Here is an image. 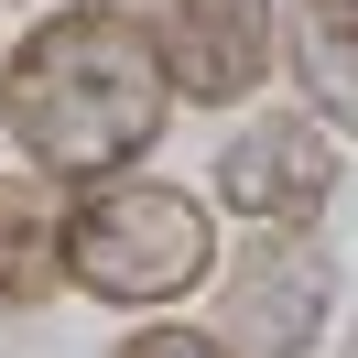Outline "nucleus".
<instances>
[{"mask_svg": "<svg viewBox=\"0 0 358 358\" xmlns=\"http://www.w3.org/2000/svg\"><path fill=\"white\" fill-rule=\"evenodd\" d=\"M174 98H163V66L141 44V22L120 0H55L22 44L0 55V131L33 163V185H109L131 174L163 141Z\"/></svg>", "mask_w": 358, "mask_h": 358, "instance_id": "1", "label": "nucleus"}, {"mask_svg": "<svg viewBox=\"0 0 358 358\" xmlns=\"http://www.w3.org/2000/svg\"><path fill=\"white\" fill-rule=\"evenodd\" d=\"M336 315V271L315 261V239L261 228L250 250H228V326H206L228 358H304Z\"/></svg>", "mask_w": 358, "mask_h": 358, "instance_id": "4", "label": "nucleus"}, {"mask_svg": "<svg viewBox=\"0 0 358 358\" xmlns=\"http://www.w3.org/2000/svg\"><path fill=\"white\" fill-rule=\"evenodd\" d=\"M55 228H66L55 185L0 174V315H33L55 293Z\"/></svg>", "mask_w": 358, "mask_h": 358, "instance_id": "6", "label": "nucleus"}, {"mask_svg": "<svg viewBox=\"0 0 358 358\" xmlns=\"http://www.w3.org/2000/svg\"><path fill=\"white\" fill-rule=\"evenodd\" d=\"M293 66H304L315 109H326V131L358 109V0H304V44H293Z\"/></svg>", "mask_w": 358, "mask_h": 358, "instance_id": "7", "label": "nucleus"}, {"mask_svg": "<svg viewBox=\"0 0 358 358\" xmlns=\"http://www.w3.org/2000/svg\"><path fill=\"white\" fill-rule=\"evenodd\" d=\"M109 358H228V348H217L206 326H131Z\"/></svg>", "mask_w": 358, "mask_h": 358, "instance_id": "8", "label": "nucleus"}, {"mask_svg": "<svg viewBox=\"0 0 358 358\" xmlns=\"http://www.w3.org/2000/svg\"><path fill=\"white\" fill-rule=\"evenodd\" d=\"M33 348V315H0V358H22Z\"/></svg>", "mask_w": 358, "mask_h": 358, "instance_id": "9", "label": "nucleus"}, {"mask_svg": "<svg viewBox=\"0 0 358 358\" xmlns=\"http://www.w3.org/2000/svg\"><path fill=\"white\" fill-rule=\"evenodd\" d=\"M141 44L163 66V98L196 109H239L271 76V0H141Z\"/></svg>", "mask_w": 358, "mask_h": 358, "instance_id": "3", "label": "nucleus"}, {"mask_svg": "<svg viewBox=\"0 0 358 358\" xmlns=\"http://www.w3.org/2000/svg\"><path fill=\"white\" fill-rule=\"evenodd\" d=\"M217 271V228L185 185H152V174H109L66 206L55 228V282L98 293L120 315H163Z\"/></svg>", "mask_w": 358, "mask_h": 358, "instance_id": "2", "label": "nucleus"}, {"mask_svg": "<svg viewBox=\"0 0 358 358\" xmlns=\"http://www.w3.org/2000/svg\"><path fill=\"white\" fill-rule=\"evenodd\" d=\"M336 174H348V141H336L315 109H271V120H250V131H228L217 206L250 217V228H304L315 206L336 196Z\"/></svg>", "mask_w": 358, "mask_h": 358, "instance_id": "5", "label": "nucleus"}]
</instances>
